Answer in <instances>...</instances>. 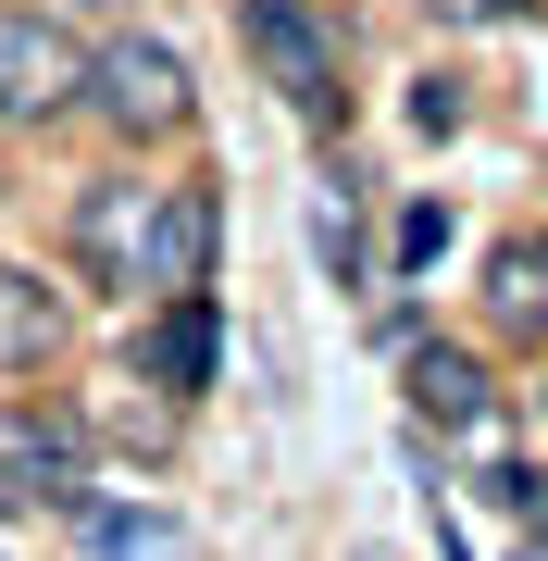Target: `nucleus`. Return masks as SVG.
Segmentation results:
<instances>
[{"label":"nucleus","mask_w":548,"mask_h":561,"mask_svg":"<svg viewBox=\"0 0 548 561\" xmlns=\"http://www.w3.org/2000/svg\"><path fill=\"white\" fill-rule=\"evenodd\" d=\"M88 113H101L125 150H163V138H187V125H200L187 50H175V38H101V50H88Z\"/></svg>","instance_id":"f257e3e1"},{"label":"nucleus","mask_w":548,"mask_h":561,"mask_svg":"<svg viewBox=\"0 0 548 561\" xmlns=\"http://www.w3.org/2000/svg\"><path fill=\"white\" fill-rule=\"evenodd\" d=\"M88 461H101L88 412L0 387V512H75L88 500Z\"/></svg>","instance_id":"f03ea898"},{"label":"nucleus","mask_w":548,"mask_h":561,"mask_svg":"<svg viewBox=\"0 0 548 561\" xmlns=\"http://www.w3.org/2000/svg\"><path fill=\"white\" fill-rule=\"evenodd\" d=\"M150 238H163V175H101V187H75L62 250H75V275L101 287V300L150 312Z\"/></svg>","instance_id":"7ed1b4c3"},{"label":"nucleus","mask_w":548,"mask_h":561,"mask_svg":"<svg viewBox=\"0 0 548 561\" xmlns=\"http://www.w3.org/2000/svg\"><path fill=\"white\" fill-rule=\"evenodd\" d=\"M237 38H249L263 88L300 125H337L349 113V88H337V13H325V0H237Z\"/></svg>","instance_id":"20e7f679"},{"label":"nucleus","mask_w":548,"mask_h":561,"mask_svg":"<svg viewBox=\"0 0 548 561\" xmlns=\"http://www.w3.org/2000/svg\"><path fill=\"white\" fill-rule=\"evenodd\" d=\"M88 113V38L50 0H0V125H62Z\"/></svg>","instance_id":"39448f33"},{"label":"nucleus","mask_w":548,"mask_h":561,"mask_svg":"<svg viewBox=\"0 0 548 561\" xmlns=\"http://www.w3.org/2000/svg\"><path fill=\"white\" fill-rule=\"evenodd\" d=\"M138 387H175V400H200V387L224 375V312L212 287H187V300H150L138 312V362H125Z\"/></svg>","instance_id":"423d86ee"},{"label":"nucleus","mask_w":548,"mask_h":561,"mask_svg":"<svg viewBox=\"0 0 548 561\" xmlns=\"http://www.w3.org/2000/svg\"><path fill=\"white\" fill-rule=\"evenodd\" d=\"M212 250H224V201H212V175H163V238H150V300H187V287H212Z\"/></svg>","instance_id":"0eeeda50"},{"label":"nucleus","mask_w":548,"mask_h":561,"mask_svg":"<svg viewBox=\"0 0 548 561\" xmlns=\"http://www.w3.org/2000/svg\"><path fill=\"white\" fill-rule=\"evenodd\" d=\"M75 537H88V561H200V537H187L175 512H150V500H101V486L75 500Z\"/></svg>","instance_id":"6e6552de"},{"label":"nucleus","mask_w":548,"mask_h":561,"mask_svg":"<svg viewBox=\"0 0 548 561\" xmlns=\"http://www.w3.org/2000/svg\"><path fill=\"white\" fill-rule=\"evenodd\" d=\"M411 412H424L436 437H474V424H487V362L462 337H424L411 350Z\"/></svg>","instance_id":"1a4fd4ad"},{"label":"nucleus","mask_w":548,"mask_h":561,"mask_svg":"<svg viewBox=\"0 0 548 561\" xmlns=\"http://www.w3.org/2000/svg\"><path fill=\"white\" fill-rule=\"evenodd\" d=\"M50 350H62V300H50L38 275H13V262H0V387H25Z\"/></svg>","instance_id":"9d476101"},{"label":"nucleus","mask_w":548,"mask_h":561,"mask_svg":"<svg viewBox=\"0 0 548 561\" xmlns=\"http://www.w3.org/2000/svg\"><path fill=\"white\" fill-rule=\"evenodd\" d=\"M487 312H499V337H548V238H511L487 262Z\"/></svg>","instance_id":"9b49d317"},{"label":"nucleus","mask_w":548,"mask_h":561,"mask_svg":"<svg viewBox=\"0 0 548 561\" xmlns=\"http://www.w3.org/2000/svg\"><path fill=\"white\" fill-rule=\"evenodd\" d=\"M448 238H462V225H448V201H411V213H399V238H386V287L436 275V262H448Z\"/></svg>","instance_id":"f8f14e48"},{"label":"nucleus","mask_w":548,"mask_h":561,"mask_svg":"<svg viewBox=\"0 0 548 561\" xmlns=\"http://www.w3.org/2000/svg\"><path fill=\"white\" fill-rule=\"evenodd\" d=\"M411 125L448 138V125H462V76H411Z\"/></svg>","instance_id":"ddd939ff"},{"label":"nucleus","mask_w":548,"mask_h":561,"mask_svg":"<svg viewBox=\"0 0 548 561\" xmlns=\"http://www.w3.org/2000/svg\"><path fill=\"white\" fill-rule=\"evenodd\" d=\"M448 13H474V25H487V13H524V0H448Z\"/></svg>","instance_id":"4468645a"},{"label":"nucleus","mask_w":548,"mask_h":561,"mask_svg":"<svg viewBox=\"0 0 548 561\" xmlns=\"http://www.w3.org/2000/svg\"><path fill=\"white\" fill-rule=\"evenodd\" d=\"M524 524H536V537H548V474H536V500H524Z\"/></svg>","instance_id":"2eb2a0df"}]
</instances>
